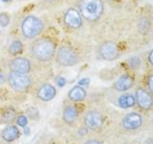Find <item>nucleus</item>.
<instances>
[{
  "label": "nucleus",
  "instance_id": "f257e3e1",
  "mask_svg": "<svg viewBox=\"0 0 153 144\" xmlns=\"http://www.w3.org/2000/svg\"><path fill=\"white\" fill-rule=\"evenodd\" d=\"M56 53V44L49 38H39L32 45V54L41 62L51 60Z\"/></svg>",
  "mask_w": 153,
  "mask_h": 144
},
{
  "label": "nucleus",
  "instance_id": "f03ea898",
  "mask_svg": "<svg viewBox=\"0 0 153 144\" xmlns=\"http://www.w3.org/2000/svg\"><path fill=\"white\" fill-rule=\"evenodd\" d=\"M79 13L88 21H96L103 13L102 0H80Z\"/></svg>",
  "mask_w": 153,
  "mask_h": 144
},
{
  "label": "nucleus",
  "instance_id": "7ed1b4c3",
  "mask_svg": "<svg viewBox=\"0 0 153 144\" xmlns=\"http://www.w3.org/2000/svg\"><path fill=\"white\" fill-rule=\"evenodd\" d=\"M43 22L35 16H28L24 18L21 24V30L23 35L27 38H35L40 35L43 31Z\"/></svg>",
  "mask_w": 153,
  "mask_h": 144
},
{
  "label": "nucleus",
  "instance_id": "20e7f679",
  "mask_svg": "<svg viewBox=\"0 0 153 144\" xmlns=\"http://www.w3.org/2000/svg\"><path fill=\"white\" fill-rule=\"evenodd\" d=\"M56 62L63 66H73L79 62V56L73 48L63 45L56 51Z\"/></svg>",
  "mask_w": 153,
  "mask_h": 144
},
{
  "label": "nucleus",
  "instance_id": "39448f33",
  "mask_svg": "<svg viewBox=\"0 0 153 144\" xmlns=\"http://www.w3.org/2000/svg\"><path fill=\"white\" fill-rule=\"evenodd\" d=\"M8 82L11 88L16 90H23L27 88L31 84L30 77L26 74L18 73V72H12L8 76Z\"/></svg>",
  "mask_w": 153,
  "mask_h": 144
},
{
  "label": "nucleus",
  "instance_id": "423d86ee",
  "mask_svg": "<svg viewBox=\"0 0 153 144\" xmlns=\"http://www.w3.org/2000/svg\"><path fill=\"white\" fill-rule=\"evenodd\" d=\"M100 55L105 61H115L119 57V49L114 42L106 41L100 46Z\"/></svg>",
  "mask_w": 153,
  "mask_h": 144
},
{
  "label": "nucleus",
  "instance_id": "0eeeda50",
  "mask_svg": "<svg viewBox=\"0 0 153 144\" xmlns=\"http://www.w3.org/2000/svg\"><path fill=\"white\" fill-rule=\"evenodd\" d=\"M64 22L67 26L72 29H78L82 24V17L78 10L70 8L64 14Z\"/></svg>",
  "mask_w": 153,
  "mask_h": 144
},
{
  "label": "nucleus",
  "instance_id": "6e6552de",
  "mask_svg": "<svg viewBox=\"0 0 153 144\" xmlns=\"http://www.w3.org/2000/svg\"><path fill=\"white\" fill-rule=\"evenodd\" d=\"M135 100L142 110H149L153 106V98L151 94L143 88H138L136 90Z\"/></svg>",
  "mask_w": 153,
  "mask_h": 144
},
{
  "label": "nucleus",
  "instance_id": "1a4fd4ad",
  "mask_svg": "<svg viewBox=\"0 0 153 144\" xmlns=\"http://www.w3.org/2000/svg\"><path fill=\"white\" fill-rule=\"evenodd\" d=\"M10 67L13 72L26 74L31 70V62L28 59L23 57H18L11 61Z\"/></svg>",
  "mask_w": 153,
  "mask_h": 144
},
{
  "label": "nucleus",
  "instance_id": "9d476101",
  "mask_svg": "<svg viewBox=\"0 0 153 144\" xmlns=\"http://www.w3.org/2000/svg\"><path fill=\"white\" fill-rule=\"evenodd\" d=\"M142 116L137 112L127 113L123 119V126L126 130H136L142 126Z\"/></svg>",
  "mask_w": 153,
  "mask_h": 144
},
{
  "label": "nucleus",
  "instance_id": "9b49d317",
  "mask_svg": "<svg viewBox=\"0 0 153 144\" xmlns=\"http://www.w3.org/2000/svg\"><path fill=\"white\" fill-rule=\"evenodd\" d=\"M85 124L90 129L96 130L100 128L102 124V117L97 112H90L85 116Z\"/></svg>",
  "mask_w": 153,
  "mask_h": 144
},
{
  "label": "nucleus",
  "instance_id": "f8f14e48",
  "mask_svg": "<svg viewBox=\"0 0 153 144\" xmlns=\"http://www.w3.org/2000/svg\"><path fill=\"white\" fill-rule=\"evenodd\" d=\"M133 78L128 74H123L119 77L114 86L118 91H126L133 86Z\"/></svg>",
  "mask_w": 153,
  "mask_h": 144
},
{
  "label": "nucleus",
  "instance_id": "ddd939ff",
  "mask_svg": "<svg viewBox=\"0 0 153 144\" xmlns=\"http://www.w3.org/2000/svg\"><path fill=\"white\" fill-rule=\"evenodd\" d=\"M56 93V90L54 86L50 84H45L39 88L37 95L42 101H50L55 97Z\"/></svg>",
  "mask_w": 153,
  "mask_h": 144
},
{
  "label": "nucleus",
  "instance_id": "4468645a",
  "mask_svg": "<svg viewBox=\"0 0 153 144\" xmlns=\"http://www.w3.org/2000/svg\"><path fill=\"white\" fill-rule=\"evenodd\" d=\"M118 104L120 106V108L128 109V108H132L133 106L136 104V100H135V97H134L132 94L126 93V94L121 95L119 97Z\"/></svg>",
  "mask_w": 153,
  "mask_h": 144
},
{
  "label": "nucleus",
  "instance_id": "2eb2a0df",
  "mask_svg": "<svg viewBox=\"0 0 153 144\" xmlns=\"http://www.w3.org/2000/svg\"><path fill=\"white\" fill-rule=\"evenodd\" d=\"M19 136V131L16 126H9L4 129L2 133V137L5 141L11 142L16 140Z\"/></svg>",
  "mask_w": 153,
  "mask_h": 144
},
{
  "label": "nucleus",
  "instance_id": "dca6fc26",
  "mask_svg": "<svg viewBox=\"0 0 153 144\" xmlns=\"http://www.w3.org/2000/svg\"><path fill=\"white\" fill-rule=\"evenodd\" d=\"M86 97V91L80 86H74L69 91V98L72 101H82Z\"/></svg>",
  "mask_w": 153,
  "mask_h": 144
},
{
  "label": "nucleus",
  "instance_id": "f3484780",
  "mask_svg": "<svg viewBox=\"0 0 153 144\" xmlns=\"http://www.w3.org/2000/svg\"><path fill=\"white\" fill-rule=\"evenodd\" d=\"M76 117H78V110H76V107H74V106H68V107L65 108L63 112V118L66 122H74Z\"/></svg>",
  "mask_w": 153,
  "mask_h": 144
},
{
  "label": "nucleus",
  "instance_id": "a211bd4d",
  "mask_svg": "<svg viewBox=\"0 0 153 144\" xmlns=\"http://www.w3.org/2000/svg\"><path fill=\"white\" fill-rule=\"evenodd\" d=\"M23 50V44L20 40H14L11 43L9 47V51L12 55H17Z\"/></svg>",
  "mask_w": 153,
  "mask_h": 144
},
{
  "label": "nucleus",
  "instance_id": "6ab92c4d",
  "mask_svg": "<svg viewBox=\"0 0 153 144\" xmlns=\"http://www.w3.org/2000/svg\"><path fill=\"white\" fill-rule=\"evenodd\" d=\"M10 23V17L7 14H0V26L6 27Z\"/></svg>",
  "mask_w": 153,
  "mask_h": 144
},
{
  "label": "nucleus",
  "instance_id": "aec40b11",
  "mask_svg": "<svg viewBox=\"0 0 153 144\" xmlns=\"http://www.w3.org/2000/svg\"><path fill=\"white\" fill-rule=\"evenodd\" d=\"M16 122L20 127H25L28 123V120H27V117L25 116V115H19V116L17 117Z\"/></svg>",
  "mask_w": 153,
  "mask_h": 144
},
{
  "label": "nucleus",
  "instance_id": "412c9836",
  "mask_svg": "<svg viewBox=\"0 0 153 144\" xmlns=\"http://www.w3.org/2000/svg\"><path fill=\"white\" fill-rule=\"evenodd\" d=\"M129 64H130V66L133 67V68H136L137 66H139V64H140V59L137 57H134L132 58V59H130V61H129Z\"/></svg>",
  "mask_w": 153,
  "mask_h": 144
},
{
  "label": "nucleus",
  "instance_id": "4be33fe9",
  "mask_svg": "<svg viewBox=\"0 0 153 144\" xmlns=\"http://www.w3.org/2000/svg\"><path fill=\"white\" fill-rule=\"evenodd\" d=\"M56 85L60 86V88H62V86H64L65 84H66V80L63 78V77H61V76H59V77H56Z\"/></svg>",
  "mask_w": 153,
  "mask_h": 144
},
{
  "label": "nucleus",
  "instance_id": "5701e85b",
  "mask_svg": "<svg viewBox=\"0 0 153 144\" xmlns=\"http://www.w3.org/2000/svg\"><path fill=\"white\" fill-rule=\"evenodd\" d=\"M89 84H90L89 78H83L79 81V86H87Z\"/></svg>",
  "mask_w": 153,
  "mask_h": 144
},
{
  "label": "nucleus",
  "instance_id": "b1692460",
  "mask_svg": "<svg viewBox=\"0 0 153 144\" xmlns=\"http://www.w3.org/2000/svg\"><path fill=\"white\" fill-rule=\"evenodd\" d=\"M148 88H149L151 94H153V74H151L148 78Z\"/></svg>",
  "mask_w": 153,
  "mask_h": 144
},
{
  "label": "nucleus",
  "instance_id": "393cba45",
  "mask_svg": "<svg viewBox=\"0 0 153 144\" xmlns=\"http://www.w3.org/2000/svg\"><path fill=\"white\" fill-rule=\"evenodd\" d=\"M148 62H149V64L153 66V50L149 53V55H148Z\"/></svg>",
  "mask_w": 153,
  "mask_h": 144
},
{
  "label": "nucleus",
  "instance_id": "a878e982",
  "mask_svg": "<svg viewBox=\"0 0 153 144\" xmlns=\"http://www.w3.org/2000/svg\"><path fill=\"white\" fill-rule=\"evenodd\" d=\"M85 144H102V143H100V141H97V140H89Z\"/></svg>",
  "mask_w": 153,
  "mask_h": 144
},
{
  "label": "nucleus",
  "instance_id": "bb28decb",
  "mask_svg": "<svg viewBox=\"0 0 153 144\" xmlns=\"http://www.w3.org/2000/svg\"><path fill=\"white\" fill-rule=\"evenodd\" d=\"M4 82H5V76L1 73V72H0V85L3 84Z\"/></svg>",
  "mask_w": 153,
  "mask_h": 144
},
{
  "label": "nucleus",
  "instance_id": "cd10ccee",
  "mask_svg": "<svg viewBox=\"0 0 153 144\" xmlns=\"http://www.w3.org/2000/svg\"><path fill=\"white\" fill-rule=\"evenodd\" d=\"M1 1H3V2H8V1H11V0H1Z\"/></svg>",
  "mask_w": 153,
  "mask_h": 144
},
{
  "label": "nucleus",
  "instance_id": "c85d7f7f",
  "mask_svg": "<svg viewBox=\"0 0 153 144\" xmlns=\"http://www.w3.org/2000/svg\"><path fill=\"white\" fill-rule=\"evenodd\" d=\"M47 1H50L51 2V1H55V0H47Z\"/></svg>",
  "mask_w": 153,
  "mask_h": 144
}]
</instances>
